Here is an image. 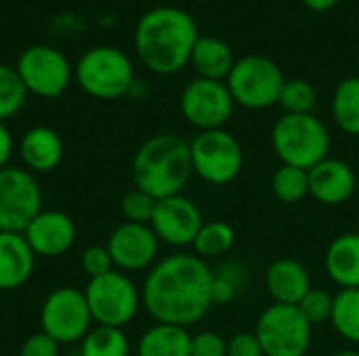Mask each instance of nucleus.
<instances>
[{
  "label": "nucleus",
  "mask_w": 359,
  "mask_h": 356,
  "mask_svg": "<svg viewBox=\"0 0 359 356\" xmlns=\"http://www.w3.org/2000/svg\"><path fill=\"white\" fill-rule=\"evenodd\" d=\"M93 315L84 292L76 287H57L46 296L40 308V332L59 344L82 342L90 332Z\"/></svg>",
  "instance_id": "obj_11"
},
{
  "label": "nucleus",
  "mask_w": 359,
  "mask_h": 356,
  "mask_svg": "<svg viewBox=\"0 0 359 356\" xmlns=\"http://www.w3.org/2000/svg\"><path fill=\"white\" fill-rule=\"evenodd\" d=\"M15 69L25 90L40 99L61 97L74 78L69 59L59 48L48 44H34L25 48L19 55Z\"/></svg>",
  "instance_id": "obj_10"
},
{
  "label": "nucleus",
  "mask_w": 359,
  "mask_h": 356,
  "mask_svg": "<svg viewBox=\"0 0 359 356\" xmlns=\"http://www.w3.org/2000/svg\"><path fill=\"white\" fill-rule=\"evenodd\" d=\"M84 296L93 321L105 327L122 329L137 317L139 308L143 306L141 290L122 271H111L107 275L90 279L84 287Z\"/></svg>",
  "instance_id": "obj_9"
},
{
  "label": "nucleus",
  "mask_w": 359,
  "mask_h": 356,
  "mask_svg": "<svg viewBox=\"0 0 359 356\" xmlns=\"http://www.w3.org/2000/svg\"><path fill=\"white\" fill-rule=\"evenodd\" d=\"M107 250L116 269L122 273H137L154 266L160 252V239L149 225L122 222L111 231Z\"/></svg>",
  "instance_id": "obj_15"
},
{
  "label": "nucleus",
  "mask_w": 359,
  "mask_h": 356,
  "mask_svg": "<svg viewBox=\"0 0 359 356\" xmlns=\"http://www.w3.org/2000/svg\"><path fill=\"white\" fill-rule=\"evenodd\" d=\"M305 356H307V355H305Z\"/></svg>",
  "instance_id": "obj_42"
},
{
  "label": "nucleus",
  "mask_w": 359,
  "mask_h": 356,
  "mask_svg": "<svg viewBox=\"0 0 359 356\" xmlns=\"http://www.w3.org/2000/svg\"><path fill=\"white\" fill-rule=\"evenodd\" d=\"M248 287V271L244 264L236 260H225L217 269H212V306L231 304L244 290Z\"/></svg>",
  "instance_id": "obj_25"
},
{
  "label": "nucleus",
  "mask_w": 359,
  "mask_h": 356,
  "mask_svg": "<svg viewBox=\"0 0 359 356\" xmlns=\"http://www.w3.org/2000/svg\"><path fill=\"white\" fill-rule=\"evenodd\" d=\"M137 356H191V336L185 327L156 323L139 338Z\"/></svg>",
  "instance_id": "obj_23"
},
{
  "label": "nucleus",
  "mask_w": 359,
  "mask_h": 356,
  "mask_svg": "<svg viewBox=\"0 0 359 356\" xmlns=\"http://www.w3.org/2000/svg\"><path fill=\"white\" fill-rule=\"evenodd\" d=\"M27 90L13 65L0 63V122L13 118L25 103Z\"/></svg>",
  "instance_id": "obj_30"
},
{
  "label": "nucleus",
  "mask_w": 359,
  "mask_h": 356,
  "mask_svg": "<svg viewBox=\"0 0 359 356\" xmlns=\"http://www.w3.org/2000/svg\"><path fill=\"white\" fill-rule=\"evenodd\" d=\"M339 2H341V0H303V4H305L309 10H313V13H328V10H332Z\"/></svg>",
  "instance_id": "obj_39"
},
{
  "label": "nucleus",
  "mask_w": 359,
  "mask_h": 356,
  "mask_svg": "<svg viewBox=\"0 0 359 356\" xmlns=\"http://www.w3.org/2000/svg\"><path fill=\"white\" fill-rule=\"evenodd\" d=\"M156 201L151 195H147L141 189H133L122 197V216L126 218V222H137V225H149L154 210H156Z\"/></svg>",
  "instance_id": "obj_33"
},
{
  "label": "nucleus",
  "mask_w": 359,
  "mask_h": 356,
  "mask_svg": "<svg viewBox=\"0 0 359 356\" xmlns=\"http://www.w3.org/2000/svg\"><path fill=\"white\" fill-rule=\"evenodd\" d=\"M330 356H359V350L349 348V350H339V353H334V355H330Z\"/></svg>",
  "instance_id": "obj_40"
},
{
  "label": "nucleus",
  "mask_w": 359,
  "mask_h": 356,
  "mask_svg": "<svg viewBox=\"0 0 359 356\" xmlns=\"http://www.w3.org/2000/svg\"><path fill=\"white\" fill-rule=\"evenodd\" d=\"M189 151L194 174L215 187L233 183L244 168L242 143L225 128L198 132L189 143Z\"/></svg>",
  "instance_id": "obj_7"
},
{
  "label": "nucleus",
  "mask_w": 359,
  "mask_h": 356,
  "mask_svg": "<svg viewBox=\"0 0 359 356\" xmlns=\"http://www.w3.org/2000/svg\"><path fill=\"white\" fill-rule=\"evenodd\" d=\"M330 325L349 344L359 346V287L358 290H341L334 294Z\"/></svg>",
  "instance_id": "obj_26"
},
{
  "label": "nucleus",
  "mask_w": 359,
  "mask_h": 356,
  "mask_svg": "<svg viewBox=\"0 0 359 356\" xmlns=\"http://www.w3.org/2000/svg\"><path fill=\"white\" fill-rule=\"evenodd\" d=\"M326 275L341 290L359 287V233L337 235L324 254Z\"/></svg>",
  "instance_id": "obj_20"
},
{
  "label": "nucleus",
  "mask_w": 359,
  "mask_h": 356,
  "mask_svg": "<svg viewBox=\"0 0 359 356\" xmlns=\"http://www.w3.org/2000/svg\"><path fill=\"white\" fill-rule=\"evenodd\" d=\"M255 336L265 356H305L311 348L313 325L299 306L273 302L259 315Z\"/></svg>",
  "instance_id": "obj_8"
},
{
  "label": "nucleus",
  "mask_w": 359,
  "mask_h": 356,
  "mask_svg": "<svg viewBox=\"0 0 359 356\" xmlns=\"http://www.w3.org/2000/svg\"><path fill=\"white\" fill-rule=\"evenodd\" d=\"M282 67L265 55H246L236 59L231 73L225 84L236 101L244 109H269L280 103V92L284 88Z\"/></svg>",
  "instance_id": "obj_6"
},
{
  "label": "nucleus",
  "mask_w": 359,
  "mask_h": 356,
  "mask_svg": "<svg viewBox=\"0 0 359 356\" xmlns=\"http://www.w3.org/2000/svg\"><path fill=\"white\" fill-rule=\"evenodd\" d=\"M358 67H359V55H358Z\"/></svg>",
  "instance_id": "obj_41"
},
{
  "label": "nucleus",
  "mask_w": 359,
  "mask_h": 356,
  "mask_svg": "<svg viewBox=\"0 0 359 356\" xmlns=\"http://www.w3.org/2000/svg\"><path fill=\"white\" fill-rule=\"evenodd\" d=\"M212 269L196 254H172L156 262L141 287L143 308L156 323L189 329L212 308Z\"/></svg>",
  "instance_id": "obj_1"
},
{
  "label": "nucleus",
  "mask_w": 359,
  "mask_h": 356,
  "mask_svg": "<svg viewBox=\"0 0 359 356\" xmlns=\"http://www.w3.org/2000/svg\"><path fill=\"white\" fill-rule=\"evenodd\" d=\"M29 248L36 256L57 258L72 250L76 241L74 220L59 210H42L23 231Z\"/></svg>",
  "instance_id": "obj_16"
},
{
  "label": "nucleus",
  "mask_w": 359,
  "mask_h": 356,
  "mask_svg": "<svg viewBox=\"0 0 359 356\" xmlns=\"http://www.w3.org/2000/svg\"><path fill=\"white\" fill-rule=\"evenodd\" d=\"M233 243H236V231L231 229V225H227L225 220H208L202 225L191 248L196 256H200L202 260H210V258L225 256L233 248Z\"/></svg>",
  "instance_id": "obj_27"
},
{
  "label": "nucleus",
  "mask_w": 359,
  "mask_h": 356,
  "mask_svg": "<svg viewBox=\"0 0 359 356\" xmlns=\"http://www.w3.org/2000/svg\"><path fill=\"white\" fill-rule=\"evenodd\" d=\"M82 269L90 279L107 275L114 271V260L107 250V245H88L82 252Z\"/></svg>",
  "instance_id": "obj_34"
},
{
  "label": "nucleus",
  "mask_w": 359,
  "mask_h": 356,
  "mask_svg": "<svg viewBox=\"0 0 359 356\" xmlns=\"http://www.w3.org/2000/svg\"><path fill=\"white\" fill-rule=\"evenodd\" d=\"M74 78L86 94L111 101L133 88L135 67L124 50L116 46H95L78 59Z\"/></svg>",
  "instance_id": "obj_5"
},
{
  "label": "nucleus",
  "mask_w": 359,
  "mask_h": 356,
  "mask_svg": "<svg viewBox=\"0 0 359 356\" xmlns=\"http://www.w3.org/2000/svg\"><path fill=\"white\" fill-rule=\"evenodd\" d=\"M265 287L276 304L297 306L313 285L311 275L303 262L294 258H280L267 266Z\"/></svg>",
  "instance_id": "obj_18"
},
{
  "label": "nucleus",
  "mask_w": 359,
  "mask_h": 356,
  "mask_svg": "<svg viewBox=\"0 0 359 356\" xmlns=\"http://www.w3.org/2000/svg\"><path fill=\"white\" fill-rule=\"evenodd\" d=\"M130 342L120 327L97 325L82 340V356H128Z\"/></svg>",
  "instance_id": "obj_28"
},
{
  "label": "nucleus",
  "mask_w": 359,
  "mask_h": 356,
  "mask_svg": "<svg viewBox=\"0 0 359 356\" xmlns=\"http://www.w3.org/2000/svg\"><path fill=\"white\" fill-rule=\"evenodd\" d=\"M332 120L349 136H359V76L345 78L332 92Z\"/></svg>",
  "instance_id": "obj_24"
},
{
  "label": "nucleus",
  "mask_w": 359,
  "mask_h": 356,
  "mask_svg": "<svg viewBox=\"0 0 359 356\" xmlns=\"http://www.w3.org/2000/svg\"><path fill=\"white\" fill-rule=\"evenodd\" d=\"M332 304H334V296L330 292H326L322 287H311L297 306L311 325H322V323L330 321Z\"/></svg>",
  "instance_id": "obj_32"
},
{
  "label": "nucleus",
  "mask_w": 359,
  "mask_h": 356,
  "mask_svg": "<svg viewBox=\"0 0 359 356\" xmlns=\"http://www.w3.org/2000/svg\"><path fill=\"white\" fill-rule=\"evenodd\" d=\"M196 19L179 6H156L135 27V50L139 61L154 73L181 71L198 42Z\"/></svg>",
  "instance_id": "obj_2"
},
{
  "label": "nucleus",
  "mask_w": 359,
  "mask_h": 356,
  "mask_svg": "<svg viewBox=\"0 0 359 356\" xmlns=\"http://www.w3.org/2000/svg\"><path fill=\"white\" fill-rule=\"evenodd\" d=\"M36 254L23 233H0V290L21 287L34 273Z\"/></svg>",
  "instance_id": "obj_19"
},
{
  "label": "nucleus",
  "mask_w": 359,
  "mask_h": 356,
  "mask_svg": "<svg viewBox=\"0 0 359 356\" xmlns=\"http://www.w3.org/2000/svg\"><path fill=\"white\" fill-rule=\"evenodd\" d=\"M11 155H13V136L11 130L4 126V122H0V170L6 168Z\"/></svg>",
  "instance_id": "obj_38"
},
{
  "label": "nucleus",
  "mask_w": 359,
  "mask_h": 356,
  "mask_svg": "<svg viewBox=\"0 0 359 356\" xmlns=\"http://www.w3.org/2000/svg\"><path fill=\"white\" fill-rule=\"evenodd\" d=\"M271 191L282 204H299L309 195V172L282 164L271 178Z\"/></svg>",
  "instance_id": "obj_29"
},
{
  "label": "nucleus",
  "mask_w": 359,
  "mask_h": 356,
  "mask_svg": "<svg viewBox=\"0 0 359 356\" xmlns=\"http://www.w3.org/2000/svg\"><path fill=\"white\" fill-rule=\"evenodd\" d=\"M59 346L61 344L55 342L50 336H46L44 332H38L25 338L19 356H59Z\"/></svg>",
  "instance_id": "obj_36"
},
{
  "label": "nucleus",
  "mask_w": 359,
  "mask_h": 356,
  "mask_svg": "<svg viewBox=\"0 0 359 356\" xmlns=\"http://www.w3.org/2000/svg\"><path fill=\"white\" fill-rule=\"evenodd\" d=\"M191 356H227V340L217 332H198L191 336Z\"/></svg>",
  "instance_id": "obj_35"
},
{
  "label": "nucleus",
  "mask_w": 359,
  "mask_h": 356,
  "mask_svg": "<svg viewBox=\"0 0 359 356\" xmlns=\"http://www.w3.org/2000/svg\"><path fill=\"white\" fill-rule=\"evenodd\" d=\"M19 153L23 164L34 172H50L63 159V141L61 136L48 126H34L29 128L21 143Z\"/></svg>",
  "instance_id": "obj_21"
},
{
  "label": "nucleus",
  "mask_w": 359,
  "mask_h": 356,
  "mask_svg": "<svg viewBox=\"0 0 359 356\" xmlns=\"http://www.w3.org/2000/svg\"><path fill=\"white\" fill-rule=\"evenodd\" d=\"M358 187L353 168L337 157H326L309 170V195L322 206H341L351 199Z\"/></svg>",
  "instance_id": "obj_17"
},
{
  "label": "nucleus",
  "mask_w": 359,
  "mask_h": 356,
  "mask_svg": "<svg viewBox=\"0 0 359 356\" xmlns=\"http://www.w3.org/2000/svg\"><path fill=\"white\" fill-rule=\"evenodd\" d=\"M233 109L236 101L225 82L196 78L181 92V113L200 132L223 128Z\"/></svg>",
  "instance_id": "obj_13"
},
{
  "label": "nucleus",
  "mask_w": 359,
  "mask_h": 356,
  "mask_svg": "<svg viewBox=\"0 0 359 356\" xmlns=\"http://www.w3.org/2000/svg\"><path fill=\"white\" fill-rule=\"evenodd\" d=\"M189 63L194 65L198 78L225 82L236 65V55L231 46L217 36H200Z\"/></svg>",
  "instance_id": "obj_22"
},
{
  "label": "nucleus",
  "mask_w": 359,
  "mask_h": 356,
  "mask_svg": "<svg viewBox=\"0 0 359 356\" xmlns=\"http://www.w3.org/2000/svg\"><path fill=\"white\" fill-rule=\"evenodd\" d=\"M280 105L286 113H313L318 105V90L303 78L286 80L280 92Z\"/></svg>",
  "instance_id": "obj_31"
},
{
  "label": "nucleus",
  "mask_w": 359,
  "mask_h": 356,
  "mask_svg": "<svg viewBox=\"0 0 359 356\" xmlns=\"http://www.w3.org/2000/svg\"><path fill=\"white\" fill-rule=\"evenodd\" d=\"M227 356H265L255 332H238L227 340Z\"/></svg>",
  "instance_id": "obj_37"
},
{
  "label": "nucleus",
  "mask_w": 359,
  "mask_h": 356,
  "mask_svg": "<svg viewBox=\"0 0 359 356\" xmlns=\"http://www.w3.org/2000/svg\"><path fill=\"white\" fill-rule=\"evenodd\" d=\"M42 212V191L32 172L21 168L0 170V233H23Z\"/></svg>",
  "instance_id": "obj_12"
},
{
  "label": "nucleus",
  "mask_w": 359,
  "mask_h": 356,
  "mask_svg": "<svg viewBox=\"0 0 359 356\" xmlns=\"http://www.w3.org/2000/svg\"><path fill=\"white\" fill-rule=\"evenodd\" d=\"M194 176L189 143L179 134L149 136L133 157L135 189L154 199L181 195Z\"/></svg>",
  "instance_id": "obj_3"
},
{
  "label": "nucleus",
  "mask_w": 359,
  "mask_h": 356,
  "mask_svg": "<svg viewBox=\"0 0 359 356\" xmlns=\"http://www.w3.org/2000/svg\"><path fill=\"white\" fill-rule=\"evenodd\" d=\"M204 225L202 210L189 197L172 195L156 201V210L151 216V231L160 239V243L172 248H187L194 245L200 229Z\"/></svg>",
  "instance_id": "obj_14"
},
{
  "label": "nucleus",
  "mask_w": 359,
  "mask_h": 356,
  "mask_svg": "<svg viewBox=\"0 0 359 356\" xmlns=\"http://www.w3.org/2000/svg\"><path fill=\"white\" fill-rule=\"evenodd\" d=\"M271 147L284 166L309 172L330 157V132L313 113H284L271 128Z\"/></svg>",
  "instance_id": "obj_4"
}]
</instances>
